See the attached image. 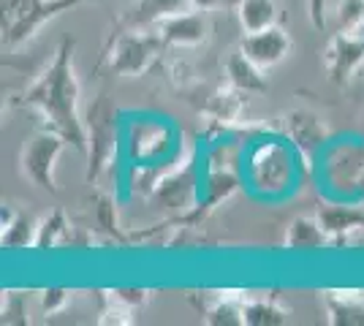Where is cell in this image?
<instances>
[{
    "instance_id": "cell-14",
    "label": "cell",
    "mask_w": 364,
    "mask_h": 326,
    "mask_svg": "<svg viewBox=\"0 0 364 326\" xmlns=\"http://www.w3.org/2000/svg\"><path fill=\"white\" fill-rule=\"evenodd\" d=\"M321 226L326 229L329 239H343L353 232H362L364 229V212L359 207H353L350 202H340L334 199V204H326L318 210Z\"/></svg>"
},
{
    "instance_id": "cell-11",
    "label": "cell",
    "mask_w": 364,
    "mask_h": 326,
    "mask_svg": "<svg viewBox=\"0 0 364 326\" xmlns=\"http://www.w3.org/2000/svg\"><path fill=\"white\" fill-rule=\"evenodd\" d=\"M87 153H90V180L101 177V171L112 163L117 153V123L107 104H98L90 109V123H87Z\"/></svg>"
},
{
    "instance_id": "cell-6",
    "label": "cell",
    "mask_w": 364,
    "mask_h": 326,
    "mask_svg": "<svg viewBox=\"0 0 364 326\" xmlns=\"http://www.w3.org/2000/svg\"><path fill=\"white\" fill-rule=\"evenodd\" d=\"M65 144H68L65 136L58 134L55 128L36 131L22 144V153H19L22 174L31 180L33 185L46 190V193H58L55 169H58V161H60Z\"/></svg>"
},
{
    "instance_id": "cell-22",
    "label": "cell",
    "mask_w": 364,
    "mask_h": 326,
    "mask_svg": "<svg viewBox=\"0 0 364 326\" xmlns=\"http://www.w3.org/2000/svg\"><path fill=\"white\" fill-rule=\"evenodd\" d=\"M334 31L362 33L364 31V0H340L334 9Z\"/></svg>"
},
{
    "instance_id": "cell-10",
    "label": "cell",
    "mask_w": 364,
    "mask_h": 326,
    "mask_svg": "<svg viewBox=\"0 0 364 326\" xmlns=\"http://www.w3.org/2000/svg\"><path fill=\"white\" fill-rule=\"evenodd\" d=\"M323 65H326V74L334 85H348L350 77L364 65L362 33L334 31V36L326 44V52H323Z\"/></svg>"
},
{
    "instance_id": "cell-15",
    "label": "cell",
    "mask_w": 364,
    "mask_h": 326,
    "mask_svg": "<svg viewBox=\"0 0 364 326\" xmlns=\"http://www.w3.org/2000/svg\"><path fill=\"white\" fill-rule=\"evenodd\" d=\"M188 9H193L191 0H134L125 14V25L128 28H155L161 19L188 11Z\"/></svg>"
},
{
    "instance_id": "cell-20",
    "label": "cell",
    "mask_w": 364,
    "mask_h": 326,
    "mask_svg": "<svg viewBox=\"0 0 364 326\" xmlns=\"http://www.w3.org/2000/svg\"><path fill=\"white\" fill-rule=\"evenodd\" d=\"M237 19L242 33H258L277 25V0H240Z\"/></svg>"
},
{
    "instance_id": "cell-29",
    "label": "cell",
    "mask_w": 364,
    "mask_h": 326,
    "mask_svg": "<svg viewBox=\"0 0 364 326\" xmlns=\"http://www.w3.org/2000/svg\"><path fill=\"white\" fill-rule=\"evenodd\" d=\"M223 3H228V0H191V6L198 9V11H215V9H220Z\"/></svg>"
},
{
    "instance_id": "cell-4",
    "label": "cell",
    "mask_w": 364,
    "mask_h": 326,
    "mask_svg": "<svg viewBox=\"0 0 364 326\" xmlns=\"http://www.w3.org/2000/svg\"><path fill=\"white\" fill-rule=\"evenodd\" d=\"M85 3L90 0H3V44L9 49L28 44L46 22Z\"/></svg>"
},
{
    "instance_id": "cell-19",
    "label": "cell",
    "mask_w": 364,
    "mask_h": 326,
    "mask_svg": "<svg viewBox=\"0 0 364 326\" xmlns=\"http://www.w3.org/2000/svg\"><path fill=\"white\" fill-rule=\"evenodd\" d=\"M38 220L31 215H14L11 207H3V248H36Z\"/></svg>"
},
{
    "instance_id": "cell-26",
    "label": "cell",
    "mask_w": 364,
    "mask_h": 326,
    "mask_svg": "<svg viewBox=\"0 0 364 326\" xmlns=\"http://www.w3.org/2000/svg\"><path fill=\"white\" fill-rule=\"evenodd\" d=\"M98 324H101V326H112V324H114V326H128V324H134V310L112 299V302H109L107 310L101 313Z\"/></svg>"
},
{
    "instance_id": "cell-24",
    "label": "cell",
    "mask_w": 364,
    "mask_h": 326,
    "mask_svg": "<svg viewBox=\"0 0 364 326\" xmlns=\"http://www.w3.org/2000/svg\"><path fill=\"white\" fill-rule=\"evenodd\" d=\"M242 305L245 302H237V299H220L213 310L207 313V324L213 326H231V324H245L242 318Z\"/></svg>"
},
{
    "instance_id": "cell-9",
    "label": "cell",
    "mask_w": 364,
    "mask_h": 326,
    "mask_svg": "<svg viewBox=\"0 0 364 326\" xmlns=\"http://www.w3.org/2000/svg\"><path fill=\"white\" fill-rule=\"evenodd\" d=\"M201 169L196 166V161H185L177 169L158 174L155 185H152V196L161 199L164 207L168 210H185L191 204L201 202Z\"/></svg>"
},
{
    "instance_id": "cell-28",
    "label": "cell",
    "mask_w": 364,
    "mask_h": 326,
    "mask_svg": "<svg viewBox=\"0 0 364 326\" xmlns=\"http://www.w3.org/2000/svg\"><path fill=\"white\" fill-rule=\"evenodd\" d=\"M307 16L321 31L332 22V11H326V0H307Z\"/></svg>"
},
{
    "instance_id": "cell-8",
    "label": "cell",
    "mask_w": 364,
    "mask_h": 326,
    "mask_svg": "<svg viewBox=\"0 0 364 326\" xmlns=\"http://www.w3.org/2000/svg\"><path fill=\"white\" fill-rule=\"evenodd\" d=\"M283 131H286V139L291 141V147L296 150L299 161L307 163L310 171H316L321 153L332 141V131L326 128V123L321 120L316 112L294 109V112L286 114V120H283Z\"/></svg>"
},
{
    "instance_id": "cell-2",
    "label": "cell",
    "mask_w": 364,
    "mask_h": 326,
    "mask_svg": "<svg viewBox=\"0 0 364 326\" xmlns=\"http://www.w3.org/2000/svg\"><path fill=\"white\" fill-rule=\"evenodd\" d=\"M296 150L289 139H261L245 153L242 177L258 199H283L296 183Z\"/></svg>"
},
{
    "instance_id": "cell-17",
    "label": "cell",
    "mask_w": 364,
    "mask_h": 326,
    "mask_svg": "<svg viewBox=\"0 0 364 326\" xmlns=\"http://www.w3.org/2000/svg\"><path fill=\"white\" fill-rule=\"evenodd\" d=\"M332 245L329 234L326 229L321 226L318 215L310 217V215H299L294 217L286 229V248L296 250V253H304V250H321Z\"/></svg>"
},
{
    "instance_id": "cell-23",
    "label": "cell",
    "mask_w": 364,
    "mask_h": 326,
    "mask_svg": "<svg viewBox=\"0 0 364 326\" xmlns=\"http://www.w3.org/2000/svg\"><path fill=\"white\" fill-rule=\"evenodd\" d=\"M68 232V223L60 210H55L49 217L38 220V239H36V250H52L63 242V237Z\"/></svg>"
},
{
    "instance_id": "cell-3",
    "label": "cell",
    "mask_w": 364,
    "mask_h": 326,
    "mask_svg": "<svg viewBox=\"0 0 364 326\" xmlns=\"http://www.w3.org/2000/svg\"><path fill=\"white\" fill-rule=\"evenodd\" d=\"M316 174L323 190L340 202H353L364 196V139H332L321 153Z\"/></svg>"
},
{
    "instance_id": "cell-18",
    "label": "cell",
    "mask_w": 364,
    "mask_h": 326,
    "mask_svg": "<svg viewBox=\"0 0 364 326\" xmlns=\"http://www.w3.org/2000/svg\"><path fill=\"white\" fill-rule=\"evenodd\" d=\"M242 180L245 177L234 169V166H215V169H207L204 171V183H201V202H204V207H218V204H223L228 196H234V193L240 190Z\"/></svg>"
},
{
    "instance_id": "cell-16",
    "label": "cell",
    "mask_w": 364,
    "mask_h": 326,
    "mask_svg": "<svg viewBox=\"0 0 364 326\" xmlns=\"http://www.w3.org/2000/svg\"><path fill=\"white\" fill-rule=\"evenodd\" d=\"M264 74H267V71L258 68L242 49H234V52L228 55L226 77H228V85H231L234 90H240V93H245V95L267 90V77H264Z\"/></svg>"
},
{
    "instance_id": "cell-1",
    "label": "cell",
    "mask_w": 364,
    "mask_h": 326,
    "mask_svg": "<svg viewBox=\"0 0 364 326\" xmlns=\"http://www.w3.org/2000/svg\"><path fill=\"white\" fill-rule=\"evenodd\" d=\"M79 95L82 90L74 71V41H63L55 60L22 93V104L41 112L49 128L63 134L79 153H87V123L79 112Z\"/></svg>"
},
{
    "instance_id": "cell-13",
    "label": "cell",
    "mask_w": 364,
    "mask_h": 326,
    "mask_svg": "<svg viewBox=\"0 0 364 326\" xmlns=\"http://www.w3.org/2000/svg\"><path fill=\"white\" fill-rule=\"evenodd\" d=\"M152 31L164 38L166 47H201L210 36V19H207V11L188 9L161 19Z\"/></svg>"
},
{
    "instance_id": "cell-5",
    "label": "cell",
    "mask_w": 364,
    "mask_h": 326,
    "mask_svg": "<svg viewBox=\"0 0 364 326\" xmlns=\"http://www.w3.org/2000/svg\"><path fill=\"white\" fill-rule=\"evenodd\" d=\"M166 47L164 38L152 28H131L114 38L109 49V71L114 77H144L158 60V52Z\"/></svg>"
},
{
    "instance_id": "cell-21",
    "label": "cell",
    "mask_w": 364,
    "mask_h": 326,
    "mask_svg": "<svg viewBox=\"0 0 364 326\" xmlns=\"http://www.w3.org/2000/svg\"><path fill=\"white\" fill-rule=\"evenodd\" d=\"M242 318L245 324L250 326H274L289 321V310L274 302H267V299H253V302L242 305Z\"/></svg>"
},
{
    "instance_id": "cell-7",
    "label": "cell",
    "mask_w": 364,
    "mask_h": 326,
    "mask_svg": "<svg viewBox=\"0 0 364 326\" xmlns=\"http://www.w3.org/2000/svg\"><path fill=\"white\" fill-rule=\"evenodd\" d=\"M125 153L134 166H158L174 144L171 125L161 117H134L125 128Z\"/></svg>"
},
{
    "instance_id": "cell-12",
    "label": "cell",
    "mask_w": 364,
    "mask_h": 326,
    "mask_svg": "<svg viewBox=\"0 0 364 326\" xmlns=\"http://www.w3.org/2000/svg\"><path fill=\"white\" fill-rule=\"evenodd\" d=\"M240 49L256 63L258 68L269 71V68L280 65V63L289 58L291 49H294V41H291V36L280 25H272L267 31L245 33L242 41H240Z\"/></svg>"
},
{
    "instance_id": "cell-25",
    "label": "cell",
    "mask_w": 364,
    "mask_h": 326,
    "mask_svg": "<svg viewBox=\"0 0 364 326\" xmlns=\"http://www.w3.org/2000/svg\"><path fill=\"white\" fill-rule=\"evenodd\" d=\"M68 299H71V291H65V288H44L41 291V310H44V315H58L65 310Z\"/></svg>"
},
{
    "instance_id": "cell-27",
    "label": "cell",
    "mask_w": 364,
    "mask_h": 326,
    "mask_svg": "<svg viewBox=\"0 0 364 326\" xmlns=\"http://www.w3.org/2000/svg\"><path fill=\"white\" fill-rule=\"evenodd\" d=\"M112 299L125 305V308H131V310H136L147 302V291L144 288H117V291H112Z\"/></svg>"
}]
</instances>
